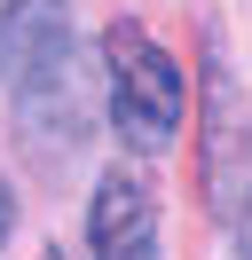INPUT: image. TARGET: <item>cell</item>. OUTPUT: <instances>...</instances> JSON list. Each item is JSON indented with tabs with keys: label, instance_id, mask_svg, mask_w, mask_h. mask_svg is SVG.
<instances>
[{
	"label": "cell",
	"instance_id": "cell-1",
	"mask_svg": "<svg viewBox=\"0 0 252 260\" xmlns=\"http://www.w3.org/2000/svg\"><path fill=\"white\" fill-rule=\"evenodd\" d=\"M0 87L32 126L79 134V63H71V0H8L0 8Z\"/></svg>",
	"mask_w": 252,
	"mask_h": 260
},
{
	"label": "cell",
	"instance_id": "cell-2",
	"mask_svg": "<svg viewBox=\"0 0 252 260\" xmlns=\"http://www.w3.org/2000/svg\"><path fill=\"white\" fill-rule=\"evenodd\" d=\"M103 63H110V126H118L126 150L158 158V150L181 134V111H189V79L134 16H118L103 32Z\"/></svg>",
	"mask_w": 252,
	"mask_h": 260
},
{
	"label": "cell",
	"instance_id": "cell-3",
	"mask_svg": "<svg viewBox=\"0 0 252 260\" xmlns=\"http://www.w3.org/2000/svg\"><path fill=\"white\" fill-rule=\"evenodd\" d=\"M87 252L94 260H158V205L134 174L110 166L94 181V205H87Z\"/></svg>",
	"mask_w": 252,
	"mask_h": 260
},
{
	"label": "cell",
	"instance_id": "cell-4",
	"mask_svg": "<svg viewBox=\"0 0 252 260\" xmlns=\"http://www.w3.org/2000/svg\"><path fill=\"white\" fill-rule=\"evenodd\" d=\"M236 197H244V205H236V213H229V221H236V252H244V260H252V174H244V189H236Z\"/></svg>",
	"mask_w": 252,
	"mask_h": 260
},
{
	"label": "cell",
	"instance_id": "cell-5",
	"mask_svg": "<svg viewBox=\"0 0 252 260\" xmlns=\"http://www.w3.org/2000/svg\"><path fill=\"white\" fill-rule=\"evenodd\" d=\"M8 229H16V197H8V181H0V244H8Z\"/></svg>",
	"mask_w": 252,
	"mask_h": 260
},
{
	"label": "cell",
	"instance_id": "cell-6",
	"mask_svg": "<svg viewBox=\"0 0 252 260\" xmlns=\"http://www.w3.org/2000/svg\"><path fill=\"white\" fill-rule=\"evenodd\" d=\"M47 260H63V252H47Z\"/></svg>",
	"mask_w": 252,
	"mask_h": 260
}]
</instances>
